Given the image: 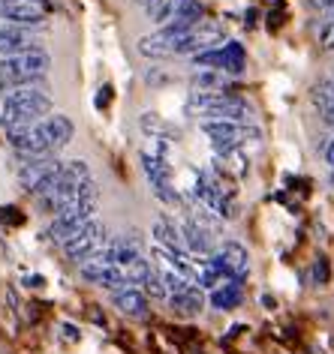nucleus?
I'll return each instance as SVG.
<instances>
[{
    "label": "nucleus",
    "instance_id": "nucleus-13",
    "mask_svg": "<svg viewBox=\"0 0 334 354\" xmlns=\"http://www.w3.org/2000/svg\"><path fill=\"white\" fill-rule=\"evenodd\" d=\"M169 300V309L175 315H181V318H196L202 313V306H205V297H202V291L199 286H190L184 295H169L166 297Z\"/></svg>",
    "mask_w": 334,
    "mask_h": 354
},
{
    "label": "nucleus",
    "instance_id": "nucleus-12",
    "mask_svg": "<svg viewBox=\"0 0 334 354\" xmlns=\"http://www.w3.org/2000/svg\"><path fill=\"white\" fill-rule=\"evenodd\" d=\"M105 255H109V259L115 261L121 270H127L130 264H136L139 259H145V255H142V241H139L136 234H127V237L112 241L109 250H105Z\"/></svg>",
    "mask_w": 334,
    "mask_h": 354
},
{
    "label": "nucleus",
    "instance_id": "nucleus-18",
    "mask_svg": "<svg viewBox=\"0 0 334 354\" xmlns=\"http://www.w3.org/2000/svg\"><path fill=\"white\" fill-rule=\"evenodd\" d=\"M244 73V46L241 42H223V75Z\"/></svg>",
    "mask_w": 334,
    "mask_h": 354
},
{
    "label": "nucleus",
    "instance_id": "nucleus-7",
    "mask_svg": "<svg viewBox=\"0 0 334 354\" xmlns=\"http://www.w3.org/2000/svg\"><path fill=\"white\" fill-rule=\"evenodd\" d=\"M211 264L217 268V273L223 277L226 282H238L244 286L247 282V273H250V261H247V250L235 241H226L220 250L211 255Z\"/></svg>",
    "mask_w": 334,
    "mask_h": 354
},
{
    "label": "nucleus",
    "instance_id": "nucleus-8",
    "mask_svg": "<svg viewBox=\"0 0 334 354\" xmlns=\"http://www.w3.org/2000/svg\"><path fill=\"white\" fill-rule=\"evenodd\" d=\"M202 129L211 136L217 150L223 153H232L235 147L244 145V138H259L256 127H247V123H235V120H202Z\"/></svg>",
    "mask_w": 334,
    "mask_h": 354
},
{
    "label": "nucleus",
    "instance_id": "nucleus-3",
    "mask_svg": "<svg viewBox=\"0 0 334 354\" xmlns=\"http://www.w3.org/2000/svg\"><path fill=\"white\" fill-rule=\"evenodd\" d=\"M49 114H51L49 93H42L39 87H24V91L6 93L0 123H3V129H24V127H37Z\"/></svg>",
    "mask_w": 334,
    "mask_h": 354
},
{
    "label": "nucleus",
    "instance_id": "nucleus-19",
    "mask_svg": "<svg viewBox=\"0 0 334 354\" xmlns=\"http://www.w3.org/2000/svg\"><path fill=\"white\" fill-rule=\"evenodd\" d=\"M142 129L151 132V138H172V141L178 138V129L172 132L160 118H157V114H142Z\"/></svg>",
    "mask_w": 334,
    "mask_h": 354
},
{
    "label": "nucleus",
    "instance_id": "nucleus-22",
    "mask_svg": "<svg viewBox=\"0 0 334 354\" xmlns=\"http://www.w3.org/2000/svg\"><path fill=\"white\" fill-rule=\"evenodd\" d=\"M0 223H3V225H21L24 214L15 205H6V207H0Z\"/></svg>",
    "mask_w": 334,
    "mask_h": 354
},
{
    "label": "nucleus",
    "instance_id": "nucleus-11",
    "mask_svg": "<svg viewBox=\"0 0 334 354\" xmlns=\"http://www.w3.org/2000/svg\"><path fill=\"white\" fill-rule=\"evenodd\" d=\"M0 19L10 24H19V28H39V24L46 21V12H42L39 6L28 3V0H12V3H6L3 10H0Z\"/></svg>",
    "mask_w": 334,
    "mask_h": 354
},
{
    "label": "nucleus",
    "instance_id": "nucleus-10",
    "mask_svg": "<svg viewBox=\"0 0 334 354\" xmlns=\"http://www.w3.org/2000/svg\"><path fill=\"white\" fill-rule=\"evenodd\" d=\"M184 246H187L190 255H202V259H211V255L217 252L214 246V228L202 225L199 219H187V225H184Z\"/></svg>",
    "mask_w": 334,
    "mask_h": 354
},
{
    "label": "nucleus",
    "instance_id": "nucleus-15",
    "mask_svg": "<svg viewBox=\"0 0 334 354\" xmlns=\"http://www.w3.org/2000/svg\"><path fill=\"white\" fill-rule=\"evenodd\" d=\"M112 300H115V306L121 309V313H127L133 318H145V313H148V300H145V295L136 286H127V288L115 291Z\"/></svg>",
    "mask_w": 334,
    "mask_h": 354
},
{
    "label": "nucleus",
    "instance_id": "nucleus-16",
    "mask_svg": "<svg viewBox=\"0 0 334 354\" xmlns=\"http://www.w3.org/2000/svg\"><path fill=\"white\" fill-rule=\"evenodd\" d=\"M241 297L244 295H241L238 282H223L220 288L211 291V306L220 309V313H223V309H235V306H241Z\"/></svg>",
    "mask_w": 334,
    "mask_h": 354
},
{
    "label": "nucleus",
    "instance_id": "nucleus-20",
    "mask_svg": "<svg viewBox=\"0 0 334 354\" xmlns=\"http://www.w3.org/2000/svg\"><path fill=\"white\" fill-rule=\"evenodd\" d=\"M193 87H196V91H226L223 87V73L205 69V73L193 75Z\"/></svg>",
    "mask_w": 334,
    "mask_h": 354
},
{
    "label": "nucleus",
    "instance_id": "nucleus-17",
    "mask_svg": "<svg viewBox=\"0 0 334 354\" xmlns=\"http://www.w3.org/2000/svg\"><path fill=\"white\" fill-rule=\"evenodd\" d=\"M184 3H190V0H154L145 12H148V19H151V21H157L160 28H166V24H169L175 15L181 12Z\"/></svg>",
    "mask_w": 334,
    "mask_h": 354
},
{
    "label": "nucleus",
    "instance_id": "nucleus-29",
    "mask_svg": "<svg viewBox=\"0 0 334 354\" xmlns=\"http://www.w3.org/2000/svg\"><path fill=\"white\" fill-rule=\"evenodd\" d=\"M64 336H67V339H76V336H78L76 327H73V324H64Z\"/></svg>",
    "mask_w": 334,
    "mask_h": 354
},
{
    "label": "nucleus",
    "instance_id": "nucleus-27",
    "mask_svg": "<svg viewBox=\"0 0 334 354\" xmlns=\"http://www.w3.org/2000/svg\"><path fill=\"white\" fill-rule=\"evenodd\" d=\"M24 286H30V288H42V286H46V279H42V277H28V279H24Z\"/></svg>",
    "mask_w": 334,
    "mask_h": 354
},
{
    "label": "nucleus",
    "instance_id": "nucleus-30",
    "mask_svg": "<svg viewBox=\"0 0 334 354\" xmlns=\"http://www.w3.org/2000/svg\"><path fill=\"white\" fill-rule=\"evenodd\" d=\"M310 6H334V0H310Z\"/></svg>",
    "mask_w": 334,
    "mask_h": 354
},
{
    "label": "nucleus",
    "instance_id": "nucleus-33",
    "mask_svg": "<svg viewBox=\"0 0 334 354\" xmlns=\"http://www.w3.org/2000/svg\"><path fill=\"white\" fill-rule=\"evenodd\" d=\"M331 187H334V168H331Z\"/></svg>",
    "mask_w": 334,
    "mask_h": 354
},
{
    "label": "nucleus",
    "instance_id": "nucleus-31",
    "mask_svg": "<svg viewBox=\"0 0 334 354\" xmlns=\"http://www.w3.org/2000/svg\"><path fill=\"white\" fill-rule=\"evenodd\" d=\"M28 3H33V6L39 3V6H46V10H51V3H49V0H28Z\"/></svg>",
    "mask_w": 334,
    "mask_h": 354
},
{
    "label": "nucleus",
    "instance_id": "nucleus-28",
    "mask_svg": "<svg viewBox=\"0 0 334 354\" xmlns=\"http://www.w3.org/2000/svg\"><path fill=\"white\" fill-rule=\"evenodd\" d=\"M319 114H322V120H325V123H331V127H334V105H328V109H322Z\"/></svg>",
    "mask_w": 334,
    "mask_h": 354
},
{
    "label": "nucleus",
    "instance_id": "nucleus-6",
    "mask_svg": "<svg viewBox=\"0 0 334 354\" xmlns=\"http://www.w3.org/2000/svg\"><path fill=\"white\" fill-rule=\"evenodd\" d=\"M94 214H96V201H82V205L64 207L55 216V223L49 225V237H51V241H58V243L73 241V237L94 219Z\"/></svg>",
    "mask_w": 334,
    "mask_h": 354
},
{
    "label": "nucleus",
    "instance_id": "nucleus-26",
    "mask_svg": "<svg viewBox=\"0 0 334 354\" xmlns=\"http://www.w3.org/2000/svg\"><path fill=\"white\" fill-rule=\"evenodd\" d=\"M325 162H328V165L334 168V138L328 141V145H325Z\"/></svg>",
    "mask_w": 334,
    "mask_h": 354
},
{
    "label": "nucleus",
    "instance_id": "nucleus-21",
    "mask_svg": "<svg viewBox=\"0 0 334 354\" xmlns=\"http://www.w3.org/2000/svg\"><path fill=\"white\" fill-rule=\"evenodd\" d=\"M145 291L151 297H169V291H166V282H163V277H160V270H151V277L145 279Z\"/></svg>",
    "mask_w": 334,
    "mask_h": 354
},
{
    "label": "nucleus",
    "instance_id": "nucleus-14",
    "mask_svg": "<svg viewBox=\"0 0 334 354\" xmlns=\"http://www.w3.org/2000/svg\"><path fill=\"white\" fill-rule=\"evenodd\" d=\"M151 234H154V241H157L160 250H166V252H187V246H184V234L175 228V223H169V219H157Z\"/></svg>",
    "mask_w": 334,
    "mask_h": 354
},
{
    "label": "nucleus",
    "instance_id": "nucleus-4",
    "mask_svg": "<svg viewBox=\"0 0 334 354\" xmlns=\"http://www.w3.org/2000/svg\"><path fill=\"white\" fill-rule=\"evenodd\" d=\"M60 168L64 162L55 156H37V159H24L21 168H19V183L24 192H30V196H46V192L55 187Z\"/></svg>",
    "mask_w": 334,
    "mask_h": 354
},
{
    "label": "nucleus",
    "instance_id": "nucleus-9",
    "mask_svg": "<svg viewBox=\"0 0 334 354\" xmlns=\"http://www.w3.org/2000/svg\"><path fill=\"white\" fill-rule=\"evenodd\" d=\"M142 168H145V177L151 183L154 196L163 201V205H181V196L178 189L172 187V168L163 156L157 153H142Z\"/></svg>",
    "mask_w": 334,
    "mask_h": 354
},
{
    "label": "nucleus",
    "instance_id": "nucleus-1",
    "mask_svg": "<svg viewBox=\"0 0 334 354\" xmlns=\"http://www.w3.org/2000/svg\"><path fill=\"white\" fill-rule=\"evenodd\" d=\"M73 132L76 127L67 114H49L37 127L6 129V138H10L12 150H19L21 159H37V156H55L58 150H64L73 141Z\"/></svg>",
    "mask_w": 334,
    "mask_h": 354
},
{
    "label": "nucleus",
    "instance_id": "nucleus-2",
    "mask_svg": "<svg viewBox=\"0 0 334 354\" xmlns=\"http://www.w3.org/2000/svg\"><path fill=\"white\" fill-rule=\"evenodd\" d=\"M51 66V57L42 48L15 51V55H0V91H24V87H39Z\"/></svg>",
    "mask_w": 334,
    "mask_h": 354
},
{
    "label": "nucleus",
    "instance_id": "nucleus-25",
    "mask_svg": "<svg viewBox=\"0 0 334 354\" xmlns=\"http://www.w3.org/2000/svg\"><path fill=\"white\" fill-rule=\"evenodd\" d=\"M94 105H96V109H109V105H112V84H103L100 87V93H96Z\"/></svg>",
    "mask_w": 334,
    "mask_h": 354
},
{
    "label": "nucleus",
    "instance_id": "nucleus-23",
    "mask_svg": "<svg viewBox=\"0 0 334 354\" xmlns=\"http://www.w3.org/2000/svg\"><path fill=\"white\" fill-rule=\"evenodd\" d=\"M319 42H322V48H334V19H328L322 24V30H319Z\"/></svg>",
    "mask_w": 334,
    "mask_h": 354
},
{
    "label": "nucleus",
    "instance_id": "nucleus-24",
    "mask_svg": "<svg viewBox=\"0 0 334 354\" xmlns=\"http://www.w3.org/2000/svg\"><path fill=\"white\" fill-rule=\"evenodd\" d=\"M313 279H316V286H325V282H328V261H325V259H316Z\"/></svg>",
    "mask_w": 334,
    "mask_h": 354
},
{
    "label": "nucleus",
    "instance_id": "nucleus-5",
    "mask_svg": "<svg viewBox=\"0 0 334 354\" xmlns=\"http://www.w3.org/2000/svg\"><path fill=\"white\" fill-rule=\"evenodd\" d=\"M109 232H105V225L103 223H96V219H91L82 232H78L73 241H67L64 243V252H67V259L69 261H76V264H85V261H91L96 259V255H103L105 250H109Z\"/></svg>",
    "mask_w": 334,
    "mask_h": 354
},
{
    "label": "nucleus",
    "instance_id": "nucleus-32",
    "mask_svg": "<svg viewBox=\"0 0 334 354\" xmlns=\"http://www.w3.org/2000/svg\"><path fill=\"white\" fill-rule=\"evenodd\" d=\"M6 3H12V0H0V10H3V6H6Z\"/></svg>",
    "mask_w": 334,
    "mask_h": 354
}]
</instances>
